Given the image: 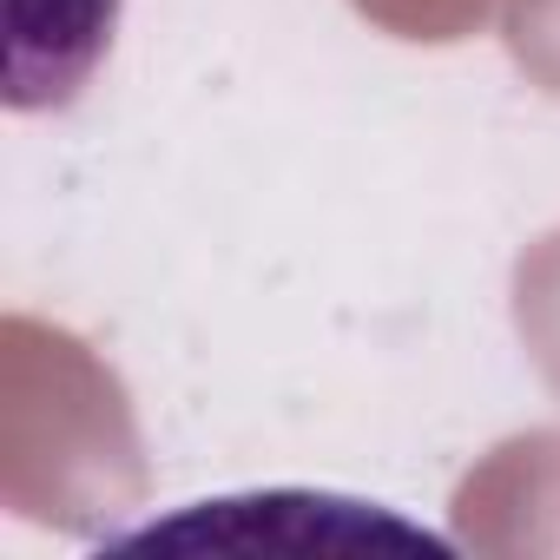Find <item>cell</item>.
<instances>
[{
    "label": "cell",
    "instance_id": "1",
    "mask_svg": "<svg viewBox=\"0 0 560 560\" xmlns=\"http://www.w3.org/2000/svg\"><path fill=\"white\" fill-rule=\"evenodd\" d=\"M119 27V0H8V106H73Z\"/></svg>",
    "mask_w": 560,
    "mask_h": 560
}]
</instances>
